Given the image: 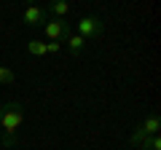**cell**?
Returning <instances> with one entry per match:
<instances>
[{
	"label": "cell",
	"mask_w": 161,
	"mask_h": 150,
	"mask_svg": "<svg viewBox=\"0 0 161 150\" xmlns=\"http://www.w3.org/2000/svg\"><path fill=\"white\" fill-rule=\"evenodd\" d=\"M22 123H24V104L19 99H6L0 104V150L16 147Z\"/></svg>",
	"instance_id": "6da1fadb"
},
{
	"label": "cell",
	"mask_w": 161,
	"mask_h": 150,
	"mask_svg": "<svg viewBox=\"0 0 161 150\" xmlns=\"http://www.w3.org/2000/svg\"><path fill=\"white\" fill-rule=\"evenodd\" d=\"M105 32V19L97 13H89V16H80L75 22V35H80L83 40H99Z\"/></svg>",
	"instance_id": "7a4b0ae2"
},
{
	"label": "cell",
	"mask_w": 161,
	"mask_h": 150,
	"mask_svg": "<svg viewBox=\"0 0 161 150\" xmlns=\"http://www.w3.org/2000/svg\"><path fill=\"white\" fill-rule=\"evenodd\" d=\"M158 129H161V118H158V113H150V115H145V121L132 131L129 142H132L134 147H140V145H142L148 137H156V134H158Z\"/></svg>",
	"instance_id": "3957f363"
},
{
	"label": "cell",
	"mask_w": 161,
	"mask_h": 150,
	"mask_svg": "<svg viewBox=\"0 0 161 150\" xmlns=\"http://www.w3.org/2000/svg\"><path fill=\"white\" fill-rule=\"evenodd\" d=\"M43 32H46V43H64L67 40V35L73 32L67 19H54L48 16L46 24H43Z\"/></svg>",
	"instance_id": "277c9868"
},
{
	"label": "cell",
	"mask_w": 161,
	"mask_h": 150,
	"mask_svg": "<svg viewBox=\"0 0 161 150\" xmlns=\"http://www.w3.org/2000/svg\"><path fill=\"white\" fill-rule=\"evenodd\" d=\"M46 19H48V13H46L43 6H27L24 13H22V22L27 24V27H43Z\"/></svg>",
	"instance_id": "5b68a950"
},
{
	"label": "cell",
	"mask_w": 161,
	"mask_h": 150,
	"mask_svg": "<svg viewBox=\"0 0 161 150\" xmlns=\"http://www.w3.org/2000/svg\"><path fill=\"white\" fill-rule=\"evenodd\" d=\"M64 43H67V51H70V56H80V51L86 48V40H83L80 35H75V32H70Z\"/></svg>",
	"instance_id": "8992f818"
},
{
	"label": "cell",
	"mask_w": 161,
	"mask_h": 150,
	"mask_svg": "<svg viewBox=\"0 0 161 150\" xmlns=\"http://www.w3.org/2000/svg\"><path fill=\"white\" fill-rule=\"evenodd\" d=\"M46 13H48V16H54V19H64L70 13V3H64V0H54V3H48Z\"/></svg>",
	"instance_id": "52a82bcc"
},
{
	"label": "cell",
	"mask_w": 161,
	"mask_h": 150,
	"mask_svg": "<svg viewBox=\"0 0 161 150\" xmlns=\"http://www.w3.org/2000/svg\"><path fill=\"white\" fill-rule=\"evenodd\" d=\"M16 83V72L8 64H0V86H14Z\"/></svg>",
	"instance_id": "ba28073f"
},
{
	"label": "cell",
	"mask_w": 161,
	"mask_h": 150,
	"mask_svg": "<svg viewBox=\"0 0 161 150\" xmlns=\"http://www.w3.org/2000/svg\"><path fill=\"white\" fill-rule=\"evenodd\" d=\"M27 51L32 54V56H46V40H38V38L27 40Z\"/></svg>",
	"instance_id": "9c48e42d"
},
{
	"label": "cell",
	"mask_w": 161,
	"mask_h": 150,
	"mask_svg": "<svg viewBox=\"0 0 161 150\" xmlns=\"http://www.w3.org/2000/svg\"><path fill=\"white\" fill-rule=\"evenodd\" d=\"M140 150H161V137L156 134V137H148L142 145H140Z\"/></svg>",
	"instance_id": "30bf717a"
},
{
	"label": "cell",
	"mask_w": 161,
	"mask_h": 150,
	"mask_svg": "<svg viewBox=\"0 0 161 150\" xmlns=\"http://www.w3.org/2000/svg\"><path fill=\"white\" fill-rule=\"evenodd\" d=\"M62 43H46V54H59Z\"/></svg>",
	"instance_id": "8fae6325"
}]
</instances>
